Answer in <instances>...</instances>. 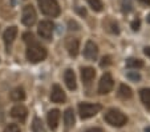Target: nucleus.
<instances>
[{
  "instance_id": "obj_26",
  "label": "nucleus",
  "mask_w": 150,
  "mask_h": 132,
  "mask_svg": "<svg viewBox=\"0 0 150 132\" xmlns=\"http://www.w3.org/2000/svg\"><path fill=\"white\" fill-rule=\"evenodd\" d=\"M4 132H20V127L17 124H9L6 127Z\"/></svg>"
},
{
  "instance_id": "obj_12",
  "label": "nucleus",
  "mask_w": 150,
  "mask_h": 132,
  "mask_svg": "<svg viewBox=\"0 0 150 132\" xmlns=\"http://www.w3.org/2000/svg\"><path fill=\"white\" fill-rule=\"evenodd\" d=\"M60 111L59 109H52L48 112V116H47V120H48V126L52 131L57 129L59 127V121H60Z\"/></svg>"
},
{
  "instance_id": "obj_16",
  "label": "nucleus",
  "mask_w": 150,
  "mask_h": 132,
  "mask_svg": "<svg viewBox=\"0 0 150 132\" xmlns=\"http://www.w3.org/2000/svg\"><path fill=\"white\" fill-rule=\"evenodd\" d=\"M74 112L72 108H68L65 112H64V123H65V127L67 128H72L74 126Z\"/></svg>"
},
{
  "instance_id": "obj_23",
  "label": "nucleus",
  "mask_w": 150,
  "mask_h": 132,
  "mask_svg": "<svg viewBox=\"0 0 150 132\" xmlns=\"http://www.w3.org/2000/svg\"><path fill=\"white\" fill-rule=\"evenodd\" d=\"M141 100L147 108H150V88L141 91Z\"/></svg>"
},
{
  "instance_id": "obj_25",
  "label": "nucleus",
  "mask_w": 150,
  "mask_h": 132,
  "mask_svg": "<svg viewBox=\"0 0 150 132\" xmlns=\"http://www.w3.org/2000/svg\"><path fill=\"white\" fill-rule=\"evenodd\" d=\"M23 39H24V41H25L27 44H29V43H33V41H36V40H35V36L31 34V32H25V34L23 35Z\"/></svg>"
},
{
  "instance_id": "obj_35",
  "label": "nucleus",
  "mask_w": 150,
  "mask_h": 132,
  "mask_svg": "<svg viewBox=\"0 0 150 132\" xmlns=\"http://www.w3.org/2000/svg\"><path fill=\"white\" fill-rule=\"evenodd\" d=\"M147 23H150V15L147 16Z\"/></svg>"
},
{
  "instance_id": "obj_6",
  "label": "nucleus",
  "mask_w": 150,
  "mask_h": 132,
  "mask_svg": "<svg viewBox=\"0 0 150 132\" xmlns=\"http://www.w3.org/2000/svg\"><path fill=\"white\" fill-rule=\"evenodd\" d=\"M36 11L32 6H25L23 9V15H21V21H23L24 26L27 27H32L36 23Z\"/></svg>"
},
{
  "instance_id": "obj_13",
  "label": "nucleus",
  "mask_w": 150,
  "mask_h": 132,
  "mask_svg": "<svg viewBox=\"0 0 150 132\" xmlns=\"http://www.w3.org/2000/svg\"><path fill=\"white\" fill-rule=\"evenodd\" d=\"M65 47L67 49H68L69 55L71 56H73V58H76L77 55H79V47H80V43L77 39H74V37H68L65 41Z\"/></svg>"
},
{
  "instance_id": "obj_24",
  "label": "nucleus",
  "mask_w": 150,
  "mask_h": 132,
  "mask_svg": "<svg viewBox=\"0 0 150 132\" xmlns=\"http://www.w3.org/2000/svg\"><path fill=\"white\" fill-rule=\"evenodd\" d=\"M126 76H127L129 79H130V80H133V81H138V80H141V75H139L137 71H130V72H127Z\"/></svg>"
},
{
  "instance_id": "obj_14",
  "label": "nucleus",
  "mask_w": 150,
  "mask_h": 132,
  "mask_svg": "<svg viewBox=\"0 0 150 132\" xmlns=\"http://www.w3.org/2000/svg\"><path fill=\"white\" fill-rule=\"evenodd\" d=\"M64 80H65V84L68 87V89L71 91H74L77 88V83H76V75L72 69H67L65 73H64Z\"/></svg>"
},
{
  "instance_id": "obj_33",
  "label": "nucleus",
  "mask_w": 150,
  "mask_h": 132,
  "mask_svg": "<svg viewBox=\"0 0 150 132\" xmlns=\"http://www.w3.org/2000/svg\"><path fill=\"white\" fill-rule=\"evenodd\" d=\"M139 1L144 4H150V0H139Z\"/></svg>"
},
{
  "instance_id": "obj_5",
  "label": "nucleus",
  "mask_w": 150,
  "mask_h": 132,
  "mask_svg": "<svg viewBox=\"0 0 150 132\" xmlns=\"http://www.w3.org/2000/svg\"><path fill=\"white\" fill-rule=\"evenodd\" d=\"M54 31V24L49 20H44L39 24V28H37V32H39L40 37L41 39H45V40H49L53 35Z\"/></svg>"
},
{
  "instance_id": "obj_34",
  "label": "nucleus",
  "mask_w": 150,
  "mask_h": 132,
  "mask_svg": "<svg viewBox=\"0 0 150 132\" xmlns=\"http://www.w3.org/2000/svg\"><path fill=\"white\" fill-rule=\"evenodd\" d=\"M145 132H150V127H147V128H145Z\"/></svg>"
},
{
  "instance_id": "obj_15",
  "label": "nucleus",
  "mask_w": 150,
  "mask_h": 132,
  "mask_svg": "<svg viewBox=\"0 0 150 132\" xmlns=\"http://www.w3.org/2000/svg\"><path fill=\"white\" fill-rule=\"evenodd\" d=\"M96 76V71L92 67H84L81 68V79L84 81V84H89Z\"/></svg>"
},
{
  "instance_id": "obj_21",
  "label": "nucleus",
  "mask_w": 150,
  "mask_h": 132,
  "mask_svg": "<svg viewBox=\"0 0 150 132\" xmlns=\"http://www.w3.org/2000/svg\"><path fill=\"white\" fill-rule=\"evenodd\" d=\"M86 1H88L89 7L96 12H101L102 8H104V4H102L101 0H86Z\"/></svg>"
},
{
  "instance_id": "obj_9",
  "label": "nucleus",
  "mask_w": 150,
  "mask_h": 132,
  "mask_svg": "<svg viewBox=\"0 0 150 132\" xmlns=\"http://www.w3.org/2000/svg\"><path fill=\"white\" fill-rule=\"evenodd\" d=\"M67 99L65 92L62 91V88L59 86V84H54L52 87V92H51V100L53 103H64Z\"/></svg>"
},
{
  "instance_id": "obj_3",
  "label": "nucleus",
  "mask_w": 150,
  "mask_h": 132,
  "mask_svg": "<svg viewBox=\"0 0 150 132\" xmlns=\"http://www.w3.org/2000/svg\"><path fill=\"white\" fill-rule=\"evenodd\" d=\"M105 121L113 127H122L126 124L127 119L118 109H109V111L105 113Z\"/></svg>"
},
{
  "instance_id": "obj_32",
  "label": "nucleus",
  "mask_w": 150,
  "mask_h": 132,
  "mask_svg": "<svg viewBox=\"0 0 150 132\" xmlns=\"http://www.w3.org/2000/svg\"><path fill=\"white\" fill-rule=\"evenodd\" d=\"M144 52H145V55H146L147 58H150V47H146Z\"/></svg>"
},
{
  "instance_id": "obj_22",
  "label": "nucleus",
  "mask_w": 150,
  "mask_h": 132,
  "mask_svg": "<svg viewBox=\"0 0 150 132\" xmlns=\"http://www.w3.org/2000/svg\"><path fill=\"white\" fill-rule=\"evenodd\" d=\"M32 131L33 132H45V129H44V124H42V121L40 120L39 118L33 119V123H32Z\"/></svg>"
},
{
  "instance_id": "obj_29",
  "label": "nucleus",
  "mask_w": 150,
  "mask_h": 132,
  "mask_svg": "<svg viewBox=\"0 0 150 132\" xmlns=\"http://www.w3.org/2000/svg\"><path fill=\"white\" fill-rule=\"evenodd\" d=\"M139 26H141V20H139V19H136V20L132 21V28H133V31H138Z\"/></svg>"
},
{
  "instance_id": "obj_17",
  "label": "nucleus",
  "mask_w": 150,
  "mask_h": 132,
  "mask_svg": "<svg viewBox=\"0 0 150 132\" xmlns=\"http://www.w3.org/2000/svg\"><path fill=\"white\" fill-rule=\"evenodd\" d=\"M11 99L13 101H23L25 99V91L21 87H17L11 92Z\"/></svg>"
},
{
  "instance_id": "obj_2",
  "label": "nucleus",
  "mask_w": 150,
  "mask_h": 132,
  "mask_svg": "<svg viewBox=\"0 0 150 132\" xmlns=\"http://www.w3.org/2000/svg\"><path fill=\"white\" fill-rule=\"evenodd\" d=\"M41 12L47 16L56 17L60 15V6L56 0H37Z\"/></svg>"
},
{
  "instance_id": "obj_27",
  "label": "nucleus",
  "mask_w": 150,
  "mask_h": 132,
  "mask_svg": "<svg viewBox=\"0 0 150 132\" xmlns=\"http://www.w3.org/2000/svg\"><path fill=\"white\" fill-rule=\"evenodd\" d=\"M130 9H132L130 1H129V0H124V3H122V11L127 14V12H130Z\"/></svg>"
},
{
  "instance_id": "obj_30",
  "label": "nucleus",
  "mask_w": 150,
  "mask_h": 132,
  "mask_svg": "<svg viewBox=\"0 0 150 132\" xmlns=\"http://www.w3.org/2000/svg\"><path fill=\"white\" fill-rule=\"evenodd\" d=\"M69 29H79L80 28V26L76 23V21H73V20H69Z\"/></svg>"
},
{
  "instance_id": "obj_18",
  "label": "nucleus",
  "mask_w": 150,
  "mask_h": 132,
  "mask_svg": "<svg viewBox=\"0 0 150 132\" xmlns=\"http://www.w3.org/2000/svg\"><path fill=\"white\" fill-rule=\"evenodd\" d=\"M118 95H120V98H122V99H130L132 96H133V92H132V88L129 86L121 84L118 88Z\"/></svg>"
},
{
  "instance_id": "obj_7",
  "label": "nucleus",
  "mask_w": 150,
  "mask_h": 132,
  "mask_svg": "<svg viewBox=\"0 0 150 132\" xmlns=\"http://www.w3.org/2000/svg\"><path fill=\"white\" fill-rule=\"evenodd\" d=\"M114 86V81H113V78H112L110 73H105L102 75L101 80H100V84H98V93L101 95H106L109 92L112 91Z\"/></svg>"
},
{
  "instance_id": "obj_10",
  "label": "nucleus",
  "mask_w": 150,
  "mask_h": 132,
  "mask_svg": "<svg viewBox=\"0 0 150 132\" xmlns=\"http://www.w3.org/2000/svg\"><path fill=\"white\" fill-rule=\"evenodd\" d=\"M97 55H98V48H97V46L91 40L86 41L85 49H84V56L88 59V60H96Z\"/></svg>"
},
{
  "instance_id": "obj_31",
  "label": "nucleus",
  "mask_w": 150,
  "mask_h": 132,
  "mask_svg": "<svg viewBox=\"0 0 150 132\" xmlns=\"http://www.w3.org/2000/svg\"><path fill=\"white\" fill-rule=\"evenodd\" d=\"M85 132H104L101 128H89V129H86Z\"/></svg>"
},
{
  "instance_id": "obj_1",
  "label": "nucleus",
  "mask_w": 150,
  "mask_h": 132,
  "mask_svg": "<svg viewBox=\"0 0 150 132\" xmlns=\"http://www.w3.org/2000/svg\"><path fill=\"white\" fill-rule=\"evenodd\" d=\"M47 58V49L39 44L37 41L28 44V48H27V59H28L31 63H39L42 61Z\"/></svg>"
},
{
  "instance_id": "obj_20",
  "label": "nucleus",
  "mask_w": 150,
  "mask_h": 132,
  "mask_svg": "<svg viewBox=\"0 0 150 132\" xmlns=\"http://www.w3.org/2000/svg\"><path fill=\"white\" fill-rule=\"evenodd\" d=\"M126 67L127 68H142L144 67V61L141 59H134V58H130L126 60Z\"/></svg>"
},
{
  "instance_id": "obj_8",
  "label": "nucleus",
  "mask_w": 150,
  "mask_h": 132,
  "mask_svg": "<svg viewBox=\"0 0 150 132\" xmlns=\"http://www.w3.org/2000/svg\"><path fill=\"white\" fill-rule=\"evenodd\" d=\"M27 115H28V111H27V108L24 106H21V104H17V106H15L13 108L11 109V116L15 118L16 120L21 121V123L25 121Z\"/></svg>"
},
{
  "instance_id": "obj_4",
  "label": "nucleus",
  "mask_w": 150,
  "mask_h": 132,
  "mask_svg": "<svg viewBox=\"0 0 150 132\" xmlns=\"http://www.w3.org/2000/svg\"><path fill=\"white\" fill-rule=\"evenodd\" d=\"M101 111V106L96 103H80L79 104V113L81 119H89L93 118Z\"/></svg>"
},
{
  "instance_id": "obj_19",
  "label": "nucleus",
  "mask_w": 150,
  "mask_h": 132,
  "mask_svg": "<svg viewBox=\"0 0 150 132\" xmlns=\"http://www.w3.org/2000/svg\"><path fill=\"white\" fill-rule=\"evenodd\" d=\"M104 27H105V29H106V31L112 32V34H120L118 24H117L114 20H112V19H108V20L105 21Z\"/></svg>"
},
{
  "instance_id": "obj_28",
  "label": "nucleus",
  "mask_w": 150,
  "mask_h": 132,
  "mask_svg": "<svg viewBox=\"0 0 150 132\" xmlns=\"http://www.w3.org/2000/svg\"><path fill=\"white\" fill-rule=\"evenodd\" d=\"M110 63H112L110 56H104V58H102V60H101V63H100V66H101V67H106V66H109Z\"/></svg>"
},
{
  "instance_id": "obj_11",
  "label": "nucleus",
  "mask_w": 150,
  "mask_h": 132,
  "mask_svg": "<svg viewBox=\"0 0 150 132\" xmlns=\"http://www.w3.org/2000/svg\"><path fill=\"white\" fill-rule=\"evenodd\" d=\"M16 35H17V28L15 26L8 27V28L4 31L3 40H4V44H6V47L8 49H9V47H11V44L13 43V40L16 39Z\"/></svg>"
}]
</instances>
